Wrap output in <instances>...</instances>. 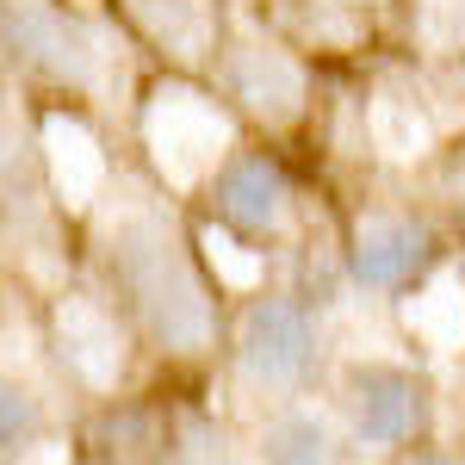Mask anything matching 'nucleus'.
I'll use <instances>...</instances> for the list:
<instances>
[{
    "label": "nucleus",
    "mask_w": 465,
    "mask_h": 465,
    "mask_svg": "<svg viewBox=\"0 0 465 465\" xmlns=\"http://www.w3.org/2000/svg\"><path fill=\"white\" fill-rule=\"evenodd\" d=\"M94 273L112 317L168 360H205L230 335L217 280L193 249L186 223L155 199H118L94 236Z\"/></svg>",
    "instance_id": "1"
},
{
    "label": "nucleus",
    "mask_w": 465,
    "mask_h": 465,
    "mask_svg": "<svg viewBox=\"0 0 465 465\" xmlns=\"http://www.w3.org/2000/svg\"><path fill=\"white\" fill-rule=\"evenodd\" d=\"M230 366L261 397H304L322 379V322L304 292L261 286L230 322Z\"/></svg>",
    "instance_id": "2"
},
{
    "label": "nucleus",
    "mask_w": 465,
    "mask_h": 465,
    "mask_svg": "<svg viewBox=\"0 0 465 465\" xmlns=\"http://www.w3.org/2000/svg\"><path fill=\"white\" fill-rule=\"evenodd\" d=\"M199 199L205 217L249 254H273L298 223V186L267 143H236L230 155H217L199 180Z\"/></svg>",
    "instance_id": "3"
},
{
    "label": "nucleus",
    "mask_w": 465,
    "mask_h": 465,
    "mask_svg": "<svg viewBox=\"0 0 465 465\" xmlns=\"http://www.w3.org/2000/svg\"><path fill=\"white\" fill-rule=\"evenodd\" d=\"M335 410H341V429L354 434L360 447H379V453H397V447H416L429 440L434 422V385L403 366V360H348L335 372Z\"/></svg>",
    "instance_id": "4"
},
{
    "label": "nucleus",
    "mask_w": 465,
    "mask_h": 465,
    "mask_svg": "<svg viewBox=\"0 0 465 465\" xmlns=\"http://www.w3.org/2000/svg\"><path fill=\"white\" fill-rule=\"evenodd\" d=\"M341 280L366 298H410L447 261V236L422 212H360L341 236Z\"/></svg>",
    "instance_id": "5"
},
{
    "label": "nucleus",
    "mask_w": 465,
    "mask_h": 465,
    "mask_svg": "<svg viewBox=\"0 0 465 465\" xmlns=\"http://www.w3.org/2000/svg\"><path fill=\"white\" fill-rule=\"evenodd\" d=\"M0 50L19 74L44 87L87 94L100 81V32L69 0H0Z\"/></svg>",
    "instance_id": "6"
},
{
    "label": "nucleus",
    "mask_w": 465,
    "mask_h": 465,
    "mask_svg": "<svg viewBox=\"0 0 465 465\" xmlns=\"http://www.w3.org/2000/svg\"><path fill=\"white\" fill-rule=\"evenodd\" d=\"M212 69H217V87L249 118H261V124H292L304 112V100H311L304 56L286 50V44H273L267 32H230L223 25Z\"/></svg>",
    "instance_id": "7"
},
{
    "label": "nucleus",
    "mask_w": 465,
    "mask_h": 465,
    "mask_svg": "<svg viewBox=\"0 0 465 465\" xmlns=\"http://www.w3.org/2000/svg\"><path fill=\"white\" fill-rule=\"evenodd\" d=\"M124 13V32L168 56L180 69H199L217 56L223 37V0H112Z\"/></svg>",
    "instance_id": "8"
},
{
    "label": "nucleus",
    "mask_w": 465,
    "mask_h": 465,
    "mask_svg": "<svg viewBox=\"0 0 465 465\" xmlns=\"http://www.w3.org/2000/svg\"><path fill=\"white\" fill-rule=\"evenodd\" d=\"M354 434L304 403H280L261 429V465H354Z\"/></svg>",
    "instance_id": "9"
},
{
    "label": "nucleus",
    "mask_w": 465,
    "mask_h": 465,
    "mask_svg": "<svg viewBox=\"0 0 465 465\" xmlns=\"http://www.w3.org/2000/svg\"><path fill=\"white\" fill-rule=\"evenodd\" d=\"M44 193V155H37L32 131L19 124V112L0 94V205L6 212H32Z\"/></svg>",
    "instance_id": "10"
},
{
    "label": "nucleus",
    "mask_w": 465,
    "mask_h": 465,
    "mask_svg": "<svg viewBox=\"0 0 465 465\" xmlns=\"http://www.w3.org/2000/svg\"><path fill=\"white\" fill-rule=\"evenodd\" d=\"M37 434H44V397L25 379L0 372V453H25Z\"/></svg>",
    "instance_id": "11"
},
{
    "label": "nucleus",
    "mask_w": 465,
    "mask_h": 465,
    "mask_svg": "<svg viewBox=\"0 0 465 465\" xmlns=\"http://www.w3.org/2000/svg\"><path fill=\"white\" fill-rule=\"evenodd\" d=\"M440 205H447V217L465 230V137L440 149Z\"/></svg>",
    "instance_id": "12"
},
{
    "label": "nucleus",
    "mask_w": 465,
    "mask_h": 465,
    "mask_svg": "<svg viewBox=\"0 0 465 465\" xmlns=\"http://www.w3.org/2000/svg\"><path fill=\"white\" fill-rule=\"evenodd\" d=\"M385 465H465V447H429V440H416V447H397Z\"/></svg>",
    "instance_id": "13"
}]
</instances>
